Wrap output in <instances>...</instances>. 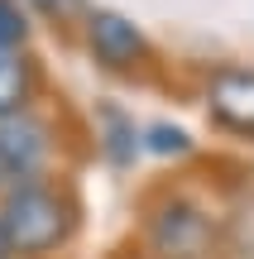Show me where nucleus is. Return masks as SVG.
<instances>
[{
	"instance_id": "obj_8",
	"label": "nucleus",
	"mask_w": 254,
	"mask_h": 259,
	"mask_svg": "<svg viewBox=\"0 0 254 259\" xmlns=\"http://www.w3.org/2000/svg\"><path fill=\"white\" fill-rule=\"evenodd\" d=\"M144 154L149 158H192L197 139L178 120H154V125H144Z\"/></svg>"
},
{
	"instance_id": "obj_1",
	"label": "nucleus",
	"mask_w": 254,
	"mask_h": 259,
	"mask_svg": "<svg viewBox=\"0 0 254 259\" xmlns=\"http://www.w3.org/2000/svg\"><path fill=\"white\" fill-rule=\"evenodd\" d=\"M86 202L72 173L0 187V231L15 259H67L82 240Z\"/></svg>"
},
{
	"instance_id": "obj_13",
	"label": "nucleus",
	"mask_w": 254,
	"mask_h": 259,
	"mask_svg": "<svg viewBox=\"0 0 254 259\" xmlns=\"http://www.w3.org/2000/svg\"><path fill=\"white\" fill-rule=\"evenodd\" d=\"M125 259H149V254H125Z\"/></svg>"
},
{
	"instance_id": "obj_10",
	"label": "nucleus",
	"mask_w": 254,
	"mask_h": 259,
	"mask_svg": "<svg viewBox=\"0 0 254 259\" xmlns=\"http://www.w3.org/2000/svg\"><path fill=\"white\" fill-rule=\"evenodd\" d=\"M226 254L254 259V197H245L226 211Z\"/></svg>"
},
{
	"instance_id": "obj_6",
	"label": "nucleus",
	"mask_w": 254,
	"mask_h": 259,
	"mask_svg": "<svg viewBox=\"0 0 254 259\" xmlns=\"http://www.w3.org/2000/svg\"><path fill=\"white\" fill-rule=\"evenodd\" d=\"M91 139H96V154L111 168H134L144 154V125L134 120L130 106L111 101V96L91 106Z\"/></svg>"
},
{
	"instance_id": "obj_9",
	"label": "nucleus",
	"mask_w": 254,
	"mask_h": 259,
	"mask_svg": "<svg viewBox=\"0 0 254 259\" xmlns=\"http://www.w3.org/2000/svg\"><path fill=\"white\" fill-rule=\"evenodd\" d=\"M34 29H38V19L29 15L19 0H0V53L34 48Z\"/></svg>"
},
{
	"instance_id": "obj_4",
	"label": "nucleus",
	"mask_w": 254,
	"mask_h": 259,
	"mask_svg": "<svg viewBox=\"0 0 254 259\" xmlns=\"http://www.w3.org/2000/svg\"><path fill=\"white\" fill-rule=\"evenodd\" d=\"M58 173H67V135L48 111V101L0 120V187L43 183Z\"/></svg>"
},
{
	"instance_id": "obj_5",
	"label": "nucleus",
	"mask_w": 254,
	"mask_h": 259,
	"mask_svg": "<svg viewBox=\"0 0 254 259\" xmlns=\"http://www.w3.org/2000/svg\"><path fill=\"white\" fill-rule=\"evenodd\" d=\"M201 111L211 130L254 144V63H211L201 72Z\"/></svg>"
},
{
	"instance_id": "obj_2",
	"label": "nucleus",
	"mask_w": 254,
	"mask_h": 259,
	"mask_svg": "<svg viewBox=\"0 0 254 259\" xmlns=\"http://www.w3.org/2000/svg\"><path fill=\"white\" fill-rule=\"evenodd\" d=\"M139 254L149 259H221L226 216L187 187H154L139 206Z\"/></svg>"
},
{
	"instance_id": "obj_3",
	"label": "nucleus",
	"mask_w": 254,
	"mask_h": 259,
	"mask_svg": "<svg viewBox=\"0 0 254 259\" xmlns=\"http://www.w3.org/2000/svg\"><path fill=\"white\" fill-rule=\"evenodd\" d=\"M77 44L96 72L120 77V82H149L159 67V48L144 34V24H134V15L115 5H86L82 24H77Z\"/></svg>"
},
{
	"instance_id": "obj_11",
	"label": "nucleus",
	"mask_w": 254,
	"mask_h": 259,
	"mask_svg": "<svg viewBox=\"0 0 254 259\" xmlns=\"http://www.w3.org/2000/svg\"><path fill=\"white\" fill-rule=\"evenodd\" d=\"M19 5L48 29H77L86 15V0H19Z\"/></svg>"
},
{
	"instance_id": "obj_12",
	"label": "nucleus",
	"mask_w": 254,
	"mask_h": 259,
	"mask_svg": "<svg viewBox=\"0 0 254 259\" xmlns=\"http://www.w3.org/2000/svg\"><path fill=\"white\" fill-rule=\"evenodd\" d=\"M0 259H15V254H10V240H5V231H0Z\"/></svg>"
},
{
	"instance_id": "obj_7",
	"label": "nucleus",
	"mask_w": 254,
	"mask_h": 259,
	"mask_svg": "<svg viewBox=\"0 0 254 259\" xmlns=\"http://www.w3.org/2000/svg\"><path fill=\"white\" fill-rule=\"evenodd\" d=\"M48 101V67L34 48H15L0 53V120L24 115Z\"/></svg>"
}]
</instances>
